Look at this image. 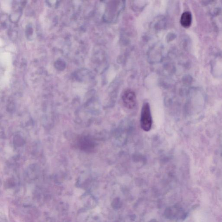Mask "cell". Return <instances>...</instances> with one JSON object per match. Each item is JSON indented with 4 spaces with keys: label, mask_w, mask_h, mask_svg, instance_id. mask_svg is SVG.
Returning a JSON list of instances; mask_svg holds the SVG:
<instances>
[{
    "label": "cell",
    "mask_w": 222,
    "mask_h": 222,
    "mask_svg": "<svg viewBox=\"0 0 222 222\" xmlns=\"http://www.w3.org/2000/svg\"><path fill=\"white\" fill-rule=\"evenodd\" d=\"M56 67L59 70H63L65 67V64L63 61L58 60L56 63Z\"/></svg>",
    "instance_id": "cell-4"
},
{
    "label": "cell",
    "mask_w": 222,
    "mask_h": 222,
    "mask_svg": "<svg viewBox=\"0 0 222 222\" xmlns=\"http://www.w3.org/2000/svg\"><path fill=\"white\" fill-rule=\"evenodd\" d=\"M192 16L190 12H185L182 14L180 18V23L185 28H188L191 24Z\"/></svg>",
    "instance_id": "cell-3"
},
{
    "label": "cell",
    "mask_w": 222,
    "mask_h": 222,
    "mask_svg": "<svg viewBox=\"0 0 222 222\" xmlns=\"http://www.w3.org/2000/svg\"><path fill=\"white\" fill-rule=\"evenodd\" d=\"M122 100L124 105L128 109H133L136 104V96L135 92L131 90H127L124 92Z\"/></svg>",
    "instance_id": "cell-2"
},
{
    "label": "cell",
    "mask_w": 222,
    "mask_h": 222,
    "mask_svg": "<svg viewBox=\"0 0 222 222\" xmlns=\"http://www.w3.org/2000/svg\"><path fill=\"white\" fill-rule=\"evenodd\" d=\"M140 124L141 128L145 132L151 130L152 124V119L150 105L148 103L144 104L141 109Z\"/></svg>",
    "instance_id": "cell-1"
}]
</instances>
